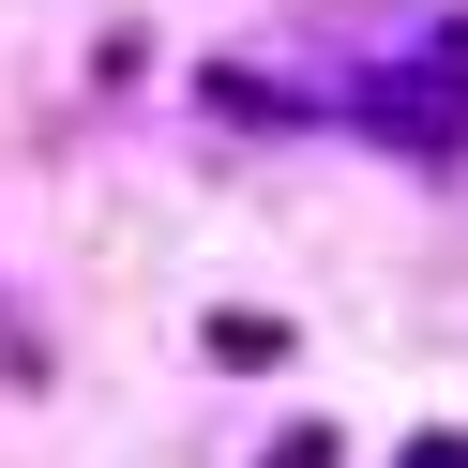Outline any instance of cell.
Here are the masks:
<instances>
[{
	"label": "cell",
	"mask_w": 468,
	"mask_h": 468,
	"mask_svg": "<svg viewBox=\"0 0 468 468\" xmlns=\"http://www.w3.org/2000/svg\"><path fill=\"white\" fill-rule=\"evenodd\" d=\"M212 363H242V378L287 363V317H212Z\"/></svg>",
	"instance_id": "cell-2"
},
{
	"label": "cell",
	"mask_w": 468,
	"mask_h": 468,
	"mask_svg": "<svg viewBox=\"0 0 468 468\" xmlns=\"http://www.w3.org/2000/svg\"><path fill=\"white\" fill-rule=\"evenodd\" d=\"M363 122H378V136H408V152H468V31H438V61H423V76H378Z\"/></svg>",
	"instance_id": "cell-1"
},
{
	"label": "cell",
	"mask_w": 468,
	"mask_h": 468,
	"mask_svg": "<svg viewBox=\"0 0 468 468\" xmlns=\"http://www.w3.org/2000/svg\"><path fill=\"white\" fill-rule=\"evenodd\" d=\"M272 468H347V453H333V438L303 423V438H272Z\"/></svg>",
	"instance_id": "cell-3"
},
{
	"label": "cell",
	"mask_w": 468,
	"mask_h": 468,
	"mask_svg": "<svg viewBox=\"0 0 468 468\" xmlns=\"http://www.w3.org/2000/svg\"><path fill=\"white\" fill-rule=\"evenodd\" d=\"M393 468H468V438H408V453Z\"/></svg>",
	"instance_id": "cell-4"
}]
</instances>
